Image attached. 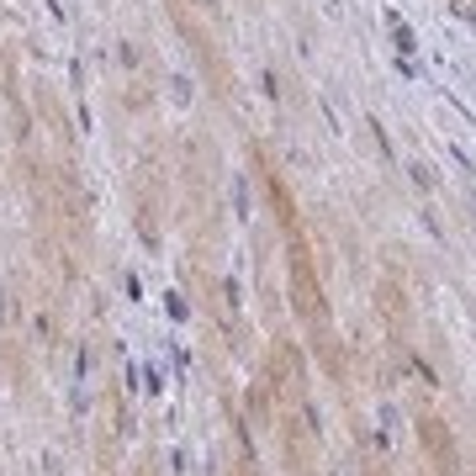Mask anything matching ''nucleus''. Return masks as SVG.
Returning <instances> with one entry per match:
<instances>
[{
    "label": "nucleus",
    "instance_id": "1",
    "mask_svg": "<svg viewBox=\"0 0 476 476\" xmlns=\"http://www.w3.org/2000/svg\"><path fill=\"white\" fill-rule=\"evenodd\" d=\"M418 439L434 450V466H439V472L455 476V466H461V461H455V439L445 434V423H439V418H423V423H418Z\"/></svg>",
    "mask_w": 476,
    "mask_h": 476
},
{
    "label": "nucleus",
    "instance_id": "2",
    "mask_svg": "<svg viewBox=\"0 0 476 476\" xmlns=\"http://www.w3.org/2000/svg\"><path fill=\"white\" fill-rule=\"evenodd\" d=\"M292 302H297L312 323L328 318V307H323V297H318V281H312V270H307L302 259H292Z\"/></svg>",
    "mask_w": 476,
    "mask_h": 476
},
{
    "label": "nucleus",
    "instance_id": "3",
    "mask_svg": "<svg viewBox=\"0 0 476 476\" xmlns=\"http://www.w3.org/2000/svg\"><path fill=\"white\" fill-rule=\"evenodd\" d=\"M392 32H397V48H403V54H413V48H418L413 27H403V21H397V16H392Z\"/></svg>",
    "mask_w": 476,
    "mask_h": 476
},
{
    "label": "nucleus",
    "instance_id": "4",
    "mask_svg": "<svg viewBox=\"0 0 476 476\" xmlns=\"http://www.w3.org/2000/svg\"><path fill=\"white\" fill-rule=\"evenodd\" d=\"M408 170H413V185H418V191H434V170H429L423 159H418V165H408Z\"/></svg>",
    "mask_w": 476,
    "mask_h": 476
},
{
    "label": "nucleus",
    "instance_id": "5",
    "mask_svg": "<svg viewBox=\"0 0 476 476\" xmlns=\"http://www.w3.org/2000/svg\"><path fill=\"white\" fill-rule=\"evenodd\" d=\"M455 16H466V21H472V27H476V11H472V5H466V0H455Z\"/></svg>",
    "mask_w": 476,
    "mask_h": 476
}]
</instances>
